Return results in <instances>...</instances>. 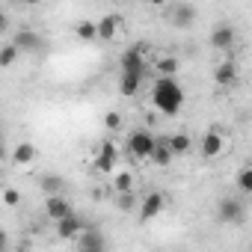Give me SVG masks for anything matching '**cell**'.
<instances>
[{"mask_svg":"<svg viewBox=\"0 0 252 252\" xmlns=\"http://www.w3.org/2000/svg\"><path fill=\"white\" fill-rule=\"evenodd\" d=\"M18 202H21V193H18L15 187H6V190H3V205H9V208H15Z\"/></svg>","mask_w":252,"mask_h":252,"instance_id":"cell-28","label":"cell"},{"mask_svg":"<svg viewBox=\"0 0 252 252\" xmlns=\"http://www.w3.org/2000/svg\"><path fill=\"white\" fill-rule=\"evenodd\" d=\"M234 39H237V33L231 24H220L211 30V48H217V51H228L234 45Z\"/></svg>","mask_w":252,"mask_h":252,"instance_id":"cell-11","label":"cell"},{"mask_svg":"<svg viewBox=\"0 0 252 252\" xmlns=\"http://www.w3.org/2000/svg\"><path fill=\"white\" fill-rule=\"evenodd\" d=\"M155 146H158V137H155L149 128H137V131H131V137H128V152H131L137 160H152Z\"/></svg>","mask_w":252,"mask_h":252,"instance_id":"cell-2","label":"cell"},{"mask_svg":"<svg viewBox=\"0 0 252 252\" xmlns=\"http://www.w3.org/2000/svg\"><path fill=\"white\" fill-rule=\"evenodd\" d=\"M122 113L119 110H107V116H104V128L110 131V134H116V131H122Z\"/></svg>","mask_w":252,"mask_h":252,"instance_id":"cell-25","label":"cell"},{"mask_svg":"<svg viewBox=\"0 0 252 252\" xmlns=\"http://www.w3.org/2000/svg\"><path fill=\"white\" fill-rule=\"evenodd\" d=\"M83 228H86V222H83L77 214H68V217H63V220L57 222V234H60L63 240H77V237L83 234Z\"/></svg>","mask_w":252,"mask_h":252,"instance_id":"cell-9","label":"cell"},{"mask_svg":"<svg viewBox=\"0 0 252 252\" xmlns=\"http://www.w3.org/2000/svg\"><path fill=\"white\" fill-rule=\"evenodd\" d=\"M18 54H21V48H18L15 42H6L3 48H0V65H3V68H12L15 60H18Z\"/></svg>","mask_w":252,"mask_h":252,"instance_id":"cell-20","label":"cell"},{"mask_svg":"<svg viewBox=\"0 0 252 252\" xmlns=\"http://www.w3.org/2000/svg\"><path fill=\"white\" fill-rule=\"evenodd\" d=\"M155 68H158L160 77H175V74H178V60H175V57H160V60L155 63Z\"/></svg>","mask_w":252,"mask_h":252,"instance_id":"cell-23","label":"cell"},{"mask_svg":"<svg viewBox=\"0 0 252 252\" xmlns=\"http://www.w3.org/2000/svg\"><path fill=\"white\" fill-rule=\"evenodd\" d=\"M113 190L116 193H128V190H134V175L131 172H113Z\"/></svg>","mask_w":252,"mask_h":252,"instance_id":"cell-22","label":"cell"},{"mask_svg":"<svg viewBox=\"0 0 252 252\" xmlns=\"http://www.w3.org/2000/svg\"><path fill=\"white\" fill-rule=\"evenodd\" d=\"M234 181H237V187H240L243 193H249V196H252V166H246V169H240Z\"/></svg>","mask_w":252,"mask_h":252,"instance_id":"cell-26","label":"cell"},{"mask_svg":"<svg viewBox=\"0 0 252 252\" xmlns=\"http://www.w3.org/2000/svg\"><path fill=\"white\" fill-rule=\"evenodd\" d=\"M95 169H98L101 175H113V172L119 169V149H116L113 140H104V143H101L98 158H95Z\"/></svg>","mask_w":252,"mask_h":252,"instance_id":"cell-3","label":"cell"},{"mask_svg":"<svg viewBox=\"0 0 252 252\" xmlns=\"http://www.w3.org/2000/svg\"><path fill=\"white\" fill-rule=\"evenodd\" d=\"M199 152H202V158H208V160H217V158L225 152V140H222V134H220V131H208V134L202 137V146H199Z\"/></svg>","mask_w":252,"mask_h":252,"instance_id":"cell-8","label":"cell"},{"mask_svg":"<svg viewBox=\"0 0 252 252\" xmlns=\"http://www.w3.org/2000/svg\"><path fill=\"white\" fill-rule=\"evenodd\" d=\"M36 146L33 143H18L15 146V152H12V163H18V166H27V163H33L36 160Z\"/></svg>","mask_w":252,"mask_h":252,"instance_id":"cell-17","label":"cell"},{"mask_svg":"<svg viewBox=\"0 0 252 252\" xmlns=\"http://www.w3.org/2000/svg\"><path fill=\"white\" fill-rule=\"evenodd\" d=\"M134 205H137V199H134V190H128V193H119V211H134Z\"/></svg>","mask_w":252,"mask_h":252,"instance_id":"cell-27","label":"cell"},{"mask_svg":"<svg viewBox=\"0 0 252 252\" xmlns=\"http://www.w3.org/2000/svg\"><path fill=\"white\" fill-rule=\"evenodd\" d=\"M77 246L80 249H95V252H101V249H107V240H104V234L98 231V228H83V234L77 237Z\"/></svg>","mask_w":252,"mask_h":252,"instance_id":"cell-15","label":"cell"},{"mask_svg":"<svg viewBox=\"0 0 252 252\" xmlns=\"http://www.w3.org/2000/svg\"><path fill=\"white\" fill-rule=\"evenodd\" d=\"M63 178L60 175H42V181H39V190L45 193V196H54V193H63Z\"/></svg>","mask_w":252,"mask_h":252,"instance_id":"cell-21","label":"cell"},{"mask_svg":"<svg viewBox=\"0 0 252 252\" xmlns=\"http://www.w3.org/2000/svg\"><path fill=\"white\" fill-rule=\"evenodd\" d=\"M193 21H196V9H193V6H187V3H181V6L175 9V18H172V24L184 30V27H190Z\"/></svg>","mask_w":252,"mask_h":252,"instance_id":"cell-18","label":"cell"},{"mask_svg":"<svg viewBox=\"0 0 252 252\" xmlns=\"http://www.w3.org/2000/svg\"><path fill=\"white\" fill-rule=\"evenodd\" d=\"M45 214H48V220L60 222L63 217H68V214H74V211H71V202H68L63 193H54V196L45 199Z\"/></svg>","mask_w":252,"mask_h":252,"instance_id":"cell-7","label":"cell"},{"mask_svg":"<svg viewBox=\"0 0 252 252\" xmlns=\"http://www.w3.org/2000/svg\"><path fill=\"white\" fill-rule=\"evenodd\" d=\"M119 33H122V18L119 15H104L98 21V39L101 42H113Z\"/></svg>","mask_w":252,"mask_h":252,"instance_id":"cell-13","label":"cell"},{"mask_svg":"<svg viewBox=\"0 0 252 252\" xmlns=\"http://www.w3.org/2000/svg\"><path fill=\"white\" fill-rule=\"evenodd\" d=\"M149 3H152V6H166L169 0H149Z\"/></svg>","mask_w":252,"mask_h":252,"instance_id":"cell-30","label":"cell"},{"mask_svg":"<svg viewBox=\"0 0 252 252\" xmlns=\"http://www.w3.org/2000/svg\"><path fill=\"white\" fill-rule=\"evenodd\" d=\"M243 217H246V211H243V205H240L237 199L225 196V199L217 202V220H220V222L234 225V222H243Z\"/></svg>","mask_w":252,"mask_h":252,"instance_id":"cell-4","label":"cell"},{"mask_svg":"<svg viewBox=\"0 0 252 252\" xmlns=\"http://www.w3.org/2000/svg\"><path fill=\"white\" fill-rule=\"evenodd\" d=\"M12 42L21 48V54H42V51H45L42 36H39V33H33V30H21Z\"/></svg>","mask_w":252,"mask_h":252,"instance_id":"cell-12","label":"cell"},{"mask_svg":"<svg viewBox=\"0 0 252 252\" xmlns=\"http://www.w3.org/2000/svg\"><path fill=\"white\" fill-rule=\"evenodd\" d=\"M119 71H146V45H134L122 54Z\"/></svg>","mask_w":252,"mask_h":252,"instance_id":"cell-6","label":"cell"},{"mask_svg":"<svg viewBox=\"0 0 252 252\" xmlns=\"http://www.w3.org/2000/svg\"><path fill=\"white\" fill-rule=\"evenodd\" d=\"M152 104L163 113V116H178V110L184 107V89L175 77H158L152 86Z\"/></svg>","mask_w":252,"mask_h":252,"instance_id":"cell-1","label":"cell"},{"mask_svg":"<svg viewBox=\"0 0 252 252\" xmlns=\"http://www.w3.org/2000/svg\"><path fill=\"white\" fill-rule=\"evenodd\" d=\"M169 146H172V152L178 158V155H187L193 149V140H190V134H172L169 137Z\"/></svg>","mask_w":252,"mask_h":252,"instance_id":"cell-24","label":"cell"},{"mask_svg":"<svg viewBox=\"0 0 252 252\" xmlns=\"http://www.w3.org/2000/svg\"><path fill=\"white\" fill-rule=\"evenodd\" d=\"M163 208H166V196H163L160 190H152V193L143 199L140 220H143V222H152V220H158V217L163 214Z\"/></svg>","mask_w":252,"mask_h":252,"instance_id":"cell-5","label":"cell"},{"mask_svg":"<svg viewBox=\"0 0 252 252\" xmlns=\"http://www.w3.org/2000/svg\"><path fill=\"white\" fill-rule=\"evenodd\" d=\"M172 158H175V152H172V146H169V137L158 140L155 155H152V163H155V166H169V163H172Z\"/></svg>","mask_w":252,"mask_h":252,"instance_id":"cell-16","label":"cell"},{"mask_svg":"<svg viewBox=\"0 0 252 252\" xmlns=\"http://www.w3.org/2000/svg\"><path fill=\"white\" fill-rule=\"evenodd\" d=\"M18 3H24V6H39L42 0H18Z\"/></svg>","mask_w":252,"mask_h":252,"instance_id":"cell-29","label":"cell"},{"mask_svg":"<svg viewBox=\"0 0 252 252\" xmlns=\"http://www.w3.org/2000/svg\"><path fill=\"white\" fill-rule=\"evenodd\" d=\"M74 36H77L80 42H95V39H98V24H95V21H77Z\"/></svg>","mask_w":252,"mask_h":252,"instance_id":"cell-19","label":"cell"},{"mask_svg":"<svg viewBox=\"0 0 252 252\" xmlns=\"http://www.w3.org/2000/svg\"><path fill=\"white\" fill-rule=\"evenodd\" d=\"M214 83H217V86H231V83H237V63H234V60L220 63V65L214 68Z\"/></svg>","mask_w":252,"mask_h":252,"instance_id":"cell-14","label":"cell"},{"mask_svg":"<svg viewBox=\"0 0 252 252\" xmlns=\"http://www.w3.org/2000/svg\"><path fill=\"white\" fill-rule=\"evenodd\" d=\"M143 74L146 71H122L119 74V92L125 98H134L140 89H143Z\"/></svg>","mask_w":252,"mask_h":252,"instance_id":"cell-10","label":"cell"}]
</instances>
